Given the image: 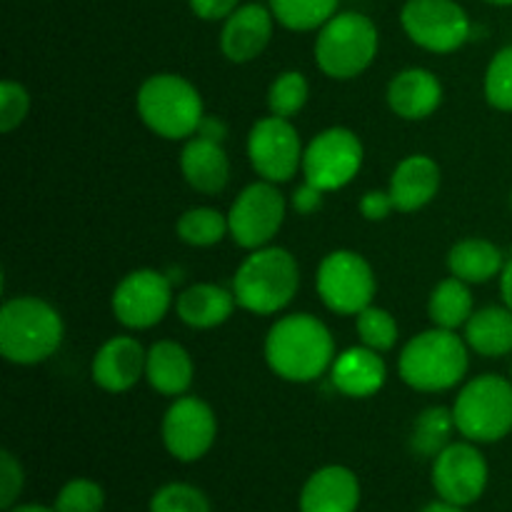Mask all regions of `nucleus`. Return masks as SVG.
Wrapping results in <instances>:
<instances>
[{"instance_id":"79ce46f5","label":"nucleus","mask_w":512,"mask_h":512,"mask_svg":"<svg viewBox=\"0 0 512 512\" xmlns=\"http://www.w3.org/2000/svg\"><path fill=\"white\" fill-rule=\"evenodd\" d=\"M500 295H503V303L512 310V258L505 263L503 273H500Z\"/></svg>"},{"instance_id":"9d476101","label":"nucleus","mask_w":512,"mask_h":512,"mask_svg":"<svg viewBox=\"0 0 512 512\" xmlns=\"http://www.w3.org/2000/svg\"><path fill=\"white\" fill-rule=\"evenodd\" d=\"M400 25L418 48L440 55L460 50L473 33L468 13L455 0H408Z\"/></svg>"},{"instance_id":"b1692460","label":"nucleus","mask_w":512,"mask_h":512,"mask_svg":"<svg viewBox=\"0 0 512 512\" xmlns=\"http://www.w3.org/2000/svg\"><path fill=\"white\" fill-rule=\"evenodd\" d=\"M193 375L195 365L185 345L175 343V340H158L148 348L145 380L158 395H165V398L188 395Z\"/></svg>"},{"instance_id":"a211bd4d","label":"nucleus","mask_w":512,"mask_h":512,"mask_svg":"<svg viewBox=\"0 0 512 512\" xmlns=\"http://www.w3.org/2000/svg\"><path fill=\"white\" fill-rule=\"evenodd\" d=\"M385 380H388V365H385L383 353L365 345L345 348L343 353L335 355L330 365V383L345 398H373L383 390Z\"/></svg>"},{"instance_id":"49530a36","label":"nucleus","mask_w":512,"mask_h":512,"mask_svg":"<svg viewBox=\"0 0 512 512\" xmlns=\"http://www.w3.org/2000/svg\"><path fill=\"white\" fill-rule=\"evenodd\" d=\"M510 208H512V193H510Z\"/></svg>"},{"instance_id":"c9c22d12","label":"nucleus","mask_w":512,"mask_h":512,"mask_svg":"<svg viewBox=\"0 0 512 512\" xmlns=\"http://www.w3.org/2000/svg\"><path fill=\"white\" fill-rule=\"evenodd\" d=\"M30 113V93L18 80H3L0 83V130L13 133L25 123Z\"/></svg>"},{"instance_id":"bb28decb","label":"nucleus","mask_w":512,"mask_h":512,"mask_svg":"<svg viewBox=\"0 0 512 512\" xmlns=\"http://www.w3.org/2000/svg\"><path fill=\"white\" fill-rule=\"evenodd\" d=\"M475 313V300L470 285L465 280L450 278L440 280L428 298V318L435 328L460 330Z\"/></svg>"},{"instance_id":"72a5a7b5","label":"nucleus","mask_w":512,"mask_h":512,"mask_svg":"<svg viewBox=\"0 0 512 512\" xmlns=\"http://www.w3.org/2000/svg\"><path fill=\"white\" fill-rule=\"evenodd\" d=\"M148 512H210V500L195 485L168 483L155 490Z\"/></svg>"},{"instance_id":"0eeeda50","label":"nucleus","mask_w":512,"mask_h":512,"mask_svg":"<svg viewBox=\"0 0 512 512\" xmlns=\"http://www.w3.org/2000/svg\"><path fill=\"white\" fill-rule=\"evenodd\" d=\"M458 433L478 445L498 443L512 433V380L485 373L468 380L453 403Z\"/></svg>"},{"instance_id":"f03ea898","label":"nucleus","mask_w":512,"mask_h":512,"mask_svg":"<svg viewBox=\"0 0 512 512\" xmlns=\"http://www.w3.org/2000/svg\"><path fill=\"white\" fill-rule=\"evenodd\" d=\"M65 338L63 315L38 295L8 298L0 308V355L13 365L45 363Z\"/></svg>"},{"instance_id":"a19ab883","label":"nucleus","mask_w":512,"mask_h":512,"mask_svg":"<svg viewBox=\"0 0 512 512\" xmlns=\"http://www.w3.org/2000/svg\"><path fill=\"white\" fill-rule=\"evenodd\" d=\"M195 135L215 140V143H223V140L228 138V125H225L220 118H215V115H205V118L200 120V128Z\"/></svg>"},{"instance_id":"c756f323","label":"nucleus","mask_w":512,"mask_h":512,"mask_svg":"<svg viewBox=\"0 0 512 512\" xmlns=\"http://www.w3.org/2000/svg\"><path fill=\"white\" fill-rule=\"evenodd\" d=\"M268 5L275 15V23L295 33H308V30H320L338 13L340 0H270Z\"/></svg>"},{"instance_id":"7c9ffc66","label":"nucleus","mask_w":512,"mask_h":512,"mask_svg":"<svg viewBox=\"0 0 512 512\" xmlns=\"http://www.w3.org/2000/svg\"><path fill=\"white\" fill-rule=\"evenodd\" d=\"M310 83L300 70H283L268 88V110L278 118H295L308 105Z\"/></svg>"},{"instance_id":"6ab92c4d","label":"nucleus","mask_w":512,"mask_h":512,"mask_svg":"<svg viewBox=\"0 0 512 512\" xmlns=\"http://www.w3.org/2000/svg\"><path fill=\"white\" fill-rule=\"evenodd\" d=\"M300 512H358L360 480L345 465L318 468L300 490Z\"/></svg>"},{"instance_id":"473e14b6","label":"nucleus","mask_w":512,"mask_h":512,"mask_svg":"<svg viewBox=\"0 0 512 512\" xmlns=\"http://www.w3.org/2000/svg\"><path fill=\"white\" fill-rule=\"evenodd\" d=\"M485 100L500 113H512V45H505L488 63L483 80Z\"/></svg>"},{"instance_id":"58836bf2","label":"nucleus","mask_w":512,"mask_h":512,"mask_svg":"<svg viewBox=\"0 0 512 512\" xmlns=\"http://www.w3.org/2000/svg\"><path fill=\"white\" fill-rule=\"evenodd\" d=\"M323 200H325V190L315 188L313 183L305 180V183L298 185V188L293 190V195H290V208H293L298 215H313L323 208Z\"/></svg>"},{"instance_id":"37998d69","label":"nucleus","mask_w":512,"mask_h":512,"mask_svg":"<svg viewBox=\"0 0 512 512\" xmlns=\"http://www.w3.org/2000/svg\"><path fill=\"white\" fill-rule=\"evenodd\" d=\"M420 512H465V508L463 505H453V503H448V500L438 498V500H433V503L425 505Z\"/></svg>"},{"instance_id":"412c9836","label":"nucleus","mask_w":512,"mask_h":512,"mask_svg":"<svg viewBox=\"0 0 512 512\" xmlns=\"http://www.w3.org/2000/svg\"><path fill=\"white\" fill-rule=\"evenodd\" d=\"M443 103V83L428 68H405L388 83V105L398 118L425 120Z\"/></svg>"},{"instance_id":"2f4dec72","label":"nucleus","mask_w":512,"mask_h":512,"mask_svg":"<svg viewBox=\"0 0 512 512\" xmlns=\"http://www.w3.org/2000/svg\"><path fill=\"white\" fill-rule=\"evenodd\" d=\"M355 330H358L360 345L378 350V353L393 350L400 338V328L395 315L390 313V310L378 308V305H368L363 313L355 315Z\"/></svg>"},{"instance_id":"423d86ee","label":"nucleus","mask_w":512,"mask_h":512,"mask_svg":"<svg viewBox=\"0 0 512 512\" xmlns=\"http://www.w3.org/2000/svg\"><path fill=\"white\" fill-rule=\"evenodd\" d=\"M380 35L373 20L355 10L335 13L315 38V65L330 80H353L373 65Z\"/></svg>"},{"instance_id":"1a4fd4ad","label":"nucleus","mask_w":512,"mask_h":512,"mask_svg":"<svg viewBox=\"0 0 512 512\" xmlns=\"http://www.w3.org/2000/svg\"><path fill=\"white\" fill-rule=\"evenodd\" d=\"M288 213V200L278 185L268 180H255L240 190L228 210L230 238L238 248L258 250L273 243Z\"/></svg>"},{"instance_id":"4468645a","label":"nucleus","mask_w":512,"mask_h":512,"mask_svg":"<svg viewBox=\"0 0 512 512\" xmlns=\"http://www.w3.org/2000/svg\"><path fill=\"white\" fill-rule=\"evenodd\" d=\"M160 438L170 458L180 463H195L205 458L218 438V418L203 398L180 395L165 410Z\"/></svg>"},{"instance_id":"20e7f679","label":"nucleus","mask_w":512,"mask_h":512,"mask_svg":"<svg viewBox=\"0 0 512 512\" xmlns=\"http://www.w3.org/2000/svg\"><path fill=\"white\" fill-rule=\"evenodd\" d=\"M238 308L253 315H275L288 308L300 290V265L288 248L265 245L250 250L233 275Z\"/></svg>"},{"instance_id":"c03bdc74","label":"nucleus","mask_w":512,"mask_h":512,"mask_svg":"<svg viewBox=\"0 0 512 512\" xmlns=\"http://www.w3.org/2000/svg\"><path fill=\"white\" fill-rule=\"evenodd\" d=\"M5 512H55V508H45V505L28 503V505H15V508H10Z\"/></svg>"},{"instance_id":"6e6552de","label":"nucleus","mask_w":512,"mask_h":512,"mask_svg":"<svg viewBox=\"0 0 512 512\" xmlns=\"http://www.w3.org/2000/svg\"><path fill=\"white\" fill-rule=\"evenodd\" d=\"M315 290L325 308L335 315H358L373 305L378 293L373 265L348 248L325 255L315 273Z\"/></svg>"},{"instance_id":"f257e3e1","label":"nucleus","mask_w":512,"mask_h":512,"mask_svg":"<svg viewBox=\"0 0 512 512\" xmlns=\"http://www.w3.org/2000/svg\"><path fill=\"white\" fill-rule=\"evenodd\" d=\"M265 363L288 383H313L335 360V338L313 313H290L270 325L265 335Z\"/></svg>"},{"instance_id":"dca6fc26","label":"nucleus","mask_w":512,"mask_h":512,"mask_svg":"<svg viewBox=\"0 0 512 512\" xmlns=\"http://www.w3.org/2000/svg\"><path fill=\"white\" fill-rule=\"evenodd\" d=\"M148 350L133 335H115L105 340L93 355L90 378L105 393H128L145 378Z\"/></svg>"},{"instance_id":"f3484780","label":"nucleus","mask_w":512,"mask_h":512,"mask_svg":"<svg viewBox=\"0 0 512 512\" xmlns=\"http://www.w3.org/2000/svg\"><path fill=\"white\" fill-rule=\"evenodd\" d=\"M275 15L270 5L248 3L223 20L220 30V53L235 65L253 63L265 53L273 38Z\"/></svg>"},{"instance_id":"f8f14e48","label":"nucleus","mask_w":512,"mask_h":512,"mask_svg":"<svg viewBox=\"0 0 512 512\" xmlns=\"http://www.w3.org/2000/svg\"><path fill=\"white\" fill-rule=\"evenodd\" d=\"M175 305L173 283L153 268L130 270L113 290L110 308L115 320L128 330H150L163 323Z\"/></svg>"},{"instance_id":"ea45409f","label":"nucleus","mask_w":512,"mask_h":512,"mask_svg":"<svg viewBox=\"0 0 512 512\" xmlns=\"http://www.w3.org/2000/svg\"><path fill=\"white\" fill-rule=\"evenodd\" d=\"M200 20H225L240 8V0H188Z\"/></svg>"},{"instance_id":"a878e982","label":"nucleus","mask_w":512,"mask_h":512,"mask_svg":"<svg viewBox=\"0 0 512 512\" xmlns=\"http://www.w3.org/2000/svg\"><path fill=\"white\" fill-rule=\"evenodd\" d=\"M505 268L503 250L485 238H465L450 248L448 270L468 285H483L498 278Z\"/></svg>"},{"instance_id":"c85d7f7f","label":"nucleus","mask_w":512,"mask_h":512,"mask_svg":"<svg viewBox=\"0 0 512 512\" xmlns=\"http://www.w3.org/2000/svg\"><path fill=\"white\" fill-rule=\"evenodd\" d=\"M175 233L190 248H213L230 235L228 213H220L208 205L190 208L178 218Z\"/></svg>"},{"instance_id":"f704fd0d","label":"nucleus","mask_w":512,"mask_h":512,"mask_svg":"<svg viewBox=\"0 0 512 512\" xmlns=\"http://www.w3.org/2000/svg\"><path fill=\"white\" fill-rule=\"evenodd\" d=\"M53 508L55 512H103L105 490L90 478H73L58 490Z\"/></svg>"},{"instance_id":"5701e85b","label":"nucleus","mask_w":512,"mask_h":512,"mask_svg":"<svg viewBox=\"0 0 512 512\" xmlns=\"http://www.w3.org/2000/svg\"><path fill=\"white\" fill-rule=\"evenodd\" d=\"M235 308H238V300H235L233 288L215 283H195L180 290L175 298V315L180 323L193 330H213L228 323Z\"/></svg>"},{"instance_id":"4c0bfd02","label":"nucleus","mask_w":512,"mask_h":512,"mask_svg":"<svg viewBox=\"0 0 512 512\" xmlns=\"http://www.w3.org/2000/svg\"><path fill=\"white\" fill-rule=\"evenodd\" d=\"M360 215L370 223H380V220L388 218L395 210L393 198H390V190H368V193L360 198Z\"/></svg>"},{"instance_id":"9b49d317","label":"nucleus","mask_w":512,"mask_h":512,"mask_svg":"<svg viewBox=\"0 0 512 512\" xmlns=\"http://www.w3.org/2000/svg\"><path fill=\"white\" fill-rule=\"evenodd\" d=\"M365 160V148L358 135L343 125L325 128L305 145L303 175L315 188L340 190L355 180Z\"/></svg>"},{"instance_id":"39448f33","label":"nucleus","mask_w":512,"mask_h":512,"mask_svg":"<svg viewBox=\"0 0 512 512\" xmlns=\"http://www.w3.org/2000/svg\"><path fill=\"white\" fill-rule=\"evenodd\" d=\"M135 110L145 128L165 140H190L205 118L203 95L178 73H155L143 80Z\"/></svg>"},{"instance_id":"cd10ccee","label":"nucleus","mask_w":512,"mask_h":512,"mask_svg":"<svg viewBox=\"0 0 512 512\" xmlns=\"http://www.w3.org/2000/svg\"><path fill=\"white\" fill-rule=\"evenodd\" d=\"M458 430L453 418V408H443V405H430L418 418L413 420L410 428V453L415 458L433 460L435 455L443 453L450 443H453V433Z\"/></svg>"},{"instance_id":"e433bc0d","label":"nucleus","mask_w":512,"mask_h":512,"mask_svg":"<svg viewBox=\"0 0 512 512\" xmlns=\"http://www.w3.org/2000/svg\"><path fill=\"white\" fill-rule=\"evenodd\" d=\"M25 488V473L20 460L10 450H0V510H10L18 503Z\"/></svg>"},{"instance_id":"4be33fe9","label":"nucleus","mask_w":512,"mask_h":512,"mask_svg":"<svg viewBox=\"0 0 512 512\" xmlns=\"http://www.w3.org/2000/svg\"><path fill=\"white\" fill-rule=\"evenodd\" d=\"M180 173L185 183L203 195H218L230 183V158L223 143L193 135L180 153Z\"/></svg>"},{"instance_id":"2eb2a0df","label":"nucleus","mask_w":512,"mask_h":512,"mask_svg":"<svg viewBox=\"0 0 512 512\" xmlns=\"http://www.w3.org/2000/svg\"><path fill=\"white\" fill-rule=\"evenodd\" d=\"M430 480L440 500L468 508L478 503L488 488V460L480 453L478 443H470V440L450 443L443 453L433 458Z\"/></svg>"},{"instance_id":"a18cd8bd","label":"nucleus","mask_w":512,"mask_h":512,"mask_svg":"<svg viewBox=\"0 0 512 512\" xmlns=\"http://www.w3.org/2000/svg\"><path fill=\"white\" fill-rule=\"evenodd\" d=\"M485 3L500 5V8H508V5H512V0H485Z\"/></svg>"},{"instance_id":"7ed1b4c3","label":"nucleus","mask_w":512,"mask_h":512,"mask_svg":"<svg viewBox=\"0 0 512 512\" xmlns=\"http://www.w3.org/2000/svg\"><path fill=\"white\" fill-rule=\"evenodd\" d=\"M470 368V348L458 330L430 328L403 345L398 373L418 393H443L460 385Z\"/></svg>"},{"instance_id":"393cba45","label":"nucleus","mask_w":512,"mask_h":512,"mask_svg":"<svg viewBox=\"0 0 512 512\" xmlns=\"http://www.w3.org/2000/svg\"><path fill=\"white\" fill-rule=\"evenodd\" d=\"M465 343L483 358H503L512 353V310L508 305H488L465 323Z\"/></svg>"},{"instance_id":"aec40b11","label":"nucleus","mask_w":512,"mask_h":512,"mask_svg":"<svg viewBox=\"0 0 512 512\" xmlns=\"http://www.w3.org/2000/svg\"><path fill=\"white\" fill-rule=\"evenodd\" d=\"M443 173L440 165L430 155L415 153L400 160L390 175V198H393L398 213H415L423 210L425 205L433 203L438 195Z\"/></svg>"},{"instance_id":"ddd939ff","label":"nucleus","mask_w":512,"mask_h":512,"mask_svg":"<svg viewBox=\"0 0 512 512\" xmlns=\"http://www.w3.org/2000/svg\"><path fill=\"white\" fill-rule=\"evenodd\" d=\"M303 140L288 118L268 115L255 120L248 133V160L268 183H288L303 170Z\"/></svg>"}]
</instances>
